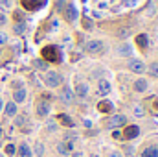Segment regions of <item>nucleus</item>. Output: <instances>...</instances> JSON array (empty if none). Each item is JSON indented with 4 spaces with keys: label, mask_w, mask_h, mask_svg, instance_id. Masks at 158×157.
Returning a JSON list of instances; mask_svg holds the SVG:
<instances>
[{
    "label": "nucleus",
    "mask_w": 158,
    "mask_h": 157,
    "mask_svg": "<svg viewBox=\"0 0 158 157\" xmlns=\"http://www.w3.org/2000/svg\"><path fill=\"white\" fill-rule=\"evenodd\" d=\"M119 54L121 56H131L132 54V48L129 44H123V46H119Z\"/></svg>",
    "instance_id": "22"
},
{
    "label": "nucleus",
    "mask_w": 158,
    "mask_h": 157,
    "mask_svg": "<svg viewBox=\"0 0 158 157\" xmlns=\"http://www.w3.org/2000/svg\"><path fill=\"white\" fill-rule=\"evenodd\" d=\"M103 46H105V44H103L101 41H90V43H86V52L98 56V54L103 52Z\"/></svg>",
    "instance_id": "5"
},
{
    "label": "nucleus",
    "mask_w": 158,
    "mask_h": 157,
    "mask_svg": "<svg viewBox=\"0 0 158 157\" xmlns=\"http://www.w3.org/2000/svg\"><path fill=\"white\" fill-rule=\"evenodd\" d=\"M72 150H74V142H59L57 144V152L61 155H68Z\"/></svg>",
    "instance_id": "10"
},
{
    "label": "nucleus",
    "mask_w": 158,
    "mask_h": 157,
    "mask_svg": "<svg viewBox=\"0 0 158 157\" xmlns=\"http://www.w3.org/2000/svg\"><path fill=\"white\" fill-rule=\"evenodd\" d=\"M48 4V0H22V6L28 11H39L40 7H44Z\"/></svg>",
    "instance_id": "3"
},
{
    "label": "nucleus",
    "mask_w": 158,
    "mask_h": 157,
    "mask_svg": "<svg viewBox=\"0 0 158 157\" xmlns=\"http://www.w3.org/2000/svg\"><path fill=\"white\" fill-rule=\"evenodd\" d=\"M35 67H37V69H40V70H46V69H48V65H46L42 59H37V61H35Z\"/></svg>",
    "instance_id": "26"
},
{
    "label": "nucleus",
    "mask_w": 158,
    "mask_h": 157,
    "mask_svg": "<svg viewBox=\"0 0 158 157\" xmlns=\"http://www.w3.org/2000/svg\"><path fill=\"white\" fill-rule=\"evenodd\" d=\"M76 139H77L76 133H66V135H64V142H74Z\"/></svg>",
    "instance_id": "25"
},
{
    "label": "nucleus",
    "mask_w": 158,
    "mask_h": 157,
    "mask_svg": "<svg viewBox=\"0 0 158 157\" xmlns=\"http://www.w3.org/2000/svg\"><path fill=\"white\" fill-rule=\"evenodd\" d=\"M109 157H121V154H119V152H110Z\"/></svg>",
    "instance_id": "31"
},
{
    "label": "nucleus",
    "mask_w": 158,
    "mask_h": 157,
    "mask_svg": "<svg viewBox=\"0 0 158 157\" xmlns=\"http://www.w3.org/2000/svg\"><path fill=\"white\" fill-rule=\"evenodd\" d=\"M134 115L136 117H143V107H134Z\"/></svg>",
    "instance_id": "29"
},
{
    "label": "nucleus",
    "mask_w": 158,
    "mask_h": 157,
    "mask_svg": "<svg viewBox=\"0 0 158 157\" xmlns=\"http://www.w3.org/2000/svg\"><path fill=\"white\" fill-rule=\"evenodd\" d=\"M136 44H138L140 48H147V44H149L147 35H145V34H138V35H136Z\"/></svg>",
    "instance_id": "19"
},
{
    "label": "nucleus",
    "mask_w": 158,
    "mask_h": 157,
    "mask_svg": "<svg viewBox=\"0 0 158 157\" xmlns=\"http://www.w3.org/2000/svg\"><path fill=\"white\" fill-rule=\"evenodd\" d=\"M59 122L63 124V126H66V128H74V120L68 117V115H59Z\"/></svg>",
    "instance_id": "21"
},
{
    "label": "nucleus",
    "mask_w": 158,
    "mask_h": 157,
    "mask_svg": "<svg viewBox=\"0 0 158 157\" xmlns=\"http://www.w3.org/2000/svg\"><path fill=\"white\" fill-rule=\"evenodd\" d=\"M24 122H26V117H17V120H15L17 126H24Z\"/></svg>",
    "instance_id": "28"
},
{
    "label": "nucleus",
    "mask_w": 158,
    "mask_h": 157,
    "mask_svg": "<svg viewBox=\"0 0 158 157\" xmlns=\"http://www.w3.org/2000/svg\"><path fill=\"white\" fill-rule=\"evenodd\" d=\"M149 74H151L153 78H158V63H153V65L149 67Z\"/></svg>",
    "instance_id": "24"
},
{
    "label": "nucleus",
    "mask_w": 158,
    "mask_h": 157,
    "mask_svg": "<svg viewBox=\"0 0 158 157\" xmlns=\"http://www.w3.org/2000/svg\"><path fill=\"white\" fill-rule=\"evenodd\" d=\"M4 152H6V155L13 157V155H15V152H17V148H15V146H13V144H7V146H6V150H4Z\"/></svg>",
    "instance_id": "23"
},
{
    "label": "nucleus",
    "mask_w": 158,
    "mask_h": 157,
    "mask_svg": "<svg viewBox=\"0 0 158 157\" xmlns=\"http://www.w3.org/2000/svg\"><path fill=\"white\" fill-rule=\"evenodd\" d=\"M19 155H20V157H33V154H31L30 146H28L26 142H22V144L19 146Z\"/></svg>",
    "instance_id": "16"
},
{
    "label": "nucleus",
    "mask_w": 158,
    "mask_h": 157,
    "mask_svg": "<svg viewBox=\"0 0 158 157\" xmlns=\"http://www.w3.org/2000/svg\"><path fill=\"white\" fill-rule=\"evenodd\" d=\"M44 81H46V85H48V87H52V89H53V87H59V85H61L63 78H61V74H57V72L50 70V72H46Z\"/></svg>",
    "instance_id": "2"
},
{
    "label": "nucleus",
    "mask_w": 158,
    "mask_h": 157,
    "mask_svg": "<svg viewBox=\"0 0 158 157\" xmlns=\"http://www.w3.org/2000/svg\"><path fill=\"white\" fill-rule=\"evenodd\" d=\"M35 154H37V155H42V154H44V146H42V144H40V142H37V144H35Z\"/></svg>",
    "instance_id": "27"
},
{
    "label": "nucleus",
    "mask_w": 158,
    "mask_h": 157,
    "mask_svg": "<svg viewBox=\"0 0 158 157\" xmlns=\"http://www.w3.org/2000/svg\"><path fill=\"white\" fill-rule=\"evenodd\" d=\"M98 109H99L101 113H110V111H112V104H110V102H107V100H103V102H99Z\"/></svg>",
    "instance_id": "20"
},
{
    "label": "nucleus",
    "mask_w": 158,
    "mask_h": 157,
    "mask_svg": "<svg viewBox=\"0 0 158 157\" xmlns=\"http://www.w3.org/2000/svg\"><path fill=\"white\" fill-rule=\"evenodd\" d=\"M0 109H2V100H0Z\"/></svg>",
    "instance_id": "34"
},
{
    "label": "nucleus",
    "mask_w": 158,
    "mask_h": 157,
    "mask_svg": "<svg viewBox=\"0 0 158 157\" xmlns=\"http://www.w3.org/2000/svg\"><path fill=\"white\" fill-rule=\"evenodd\" d=\"M15 32H24V24H17L15 26Z\"/></svg>",
    "instance_id": "30"
},
{
    "label": "nucleus",
    "mask_w": 158,
    "mask_h": 157,
    "mask_svg": "<svg viewBox=\"0 0 158 157\" xmlns=\"http://www.w3.org/2000/svg\"><path fill=\"white\" fill-rule=\"evenodd\" d=\"M77 17H79V13H77V9H76V6L74 4H66V7H64V19L68 22H74Z\"/></svg>",
    "instance_id": "6"
},
{
    "label": "nucleus",
    "mask_w": 158,
    "mask_h": 157,
    "mask_svg": "<svg viewBox=\"0 0 158 157\" xmlns=\"http://www.w3.org/2000/svg\"><path fill=\"white\" fill-rule=\"evenodd\" d=\"M24 100H26V89H17L13 92V102L15 104H22Z\"/></svg>",
    "instance_id": "14"
},
{
    "label": "nucleus",
    "mask_w": 158,
    "mask_h": 157,
    "mask_svg": "<svg viewBox=\"0 0 158 157\" xmlns=\"http://www.w3.org/2000/svg\"><path fill=\"white\" fill-rule=\"evenodd\" d=\"M145 89H147V81L143 78H138L134 81V91L136 92H145Z\"/></svg>",
    "instance_id": "15"
},
{
    "label": "nucleus",
    "mask_w": 158,
    "mask_h": 157,
    "mask_svg": "<svg viewBox=\"0 0 158 157\" xmlns=\"http://www.w3.org/2000/svg\"><path fill=\"white\" fill-rule=\"evenodd\" d=\"M6 43V34H0V44H4Z\"/></svg>",
    "instance_id": "32"
},
{
    "label": "nucleus",
    "mask_w": 158,
    "mask_h": 157,
    "mask_svg": "<svg viewBox=\"0 0 158 157\" xmlns=\"http://www.w3.org/2000/svg\"><path fill=\"white\" fill-rule=\"evenodd\" d=\"M6 115L7 117H17V104L15 102H7L6 104Z\"/></svg>",
    "instance_id": "18"
},
{
    "label": "nucleus",
    "mask_w": 158,
    "mask_h": 157,
    "mask_svg": "<svg viewBox=\"0 0 158 157\" xmlns=\"http://www.w3.org/2000/svg\"><path fill=\"white\" fill-rule=\"evenodd\" d=\"M48 113H50V105H48V102L40 100L39 104H37V115H39V117H46Z\"/></svg>",
    "instance_id": "13"
},
{
    "label": "nucleus",
    "mask_w": 158,
    "mask_h": 157,
    "mask_svg": "<svg viewBox=\"0 0 158 157\" xmlns=\"http://www.w3.org/2000/svg\"><path fill=\"white\" fill-rule=\"evenodd\" d=\"M129 69H131L132 72H136V74H142V72L145 70V65H143L140 59H132V61H129Z\"/></svg>",
    "instance_id": "8"
},
{
    "label": "nucleus",
    "mask_w": 158,
    "mask_h": 157,
    "mask_svg": "<svg viewBox=\"0 0 158 157\" xmlns=\"http://www.w3.org/2000/svg\"><path fill=\"white\" fill-rule=\"evenodd\" d=\"M42 57L52 61V63H59L61 61V50L57 46H46V48H42Z\"/></svg>",
    "instance_id": "1"
},
{
    "label": "nucleus",
    "mask_w": 158,
    "mask_h": 157,
    "mask_svg": "<svg viewBox=\"0 0 158 157\" xmlns=\"http://www.w3.org/2000/svg\"><path fill=\"white\" fill-rule=\"evenodd\" d=\"M76 94H77L79 98H85V96L88 94V85H86L85 81H77V85H76Z\"/></svg>",
    "instance_id": "11"
},
{
    "label": "nucleus",
    "mask_w": 158,
    "mask_h": 157,
    "mask_svg": "<svg viewBox=\"0 0 158 157\" xmlns=\"http://www.w3.org/2000/svg\"><path fill=\"white\" fill-rule=\"evenodd\" d=\"M109 92H110V83H109L107 79H99V81H98V94L105 96V94H109Z\"/></svg>",
    "instance_id": "9"
},
{
    "label": "nucleus",
    "mask_w": 158,
    "mask_h": 157,
    "mask_svg": "<svg viewBox=\"0 0 158 157\" xmlns=\"http://www.w3.org/2000/svg\"><path fill=\"white\" fill-rule=\"evenodd\" d=\"M140 157H158V146H149V148H145Z\"/></svg>",
    "instance_id": "17"
},
{
    "label": "nucleus",
    "mask_w": 158,
    "mask_h": 157,
    "mask_svg": "<svg viewBox=\"0 0 158 157\" xmlns=\"http://www.w3.org/2000/svg\"><path fill=\"white\" fill-rule=\"evenodd\" d=\"M140 135V128L138 126H127L125 129H123V139H134V137H138Z\"/></svg>",
    "instance_id": "7"
},
{
    "label": "nucleus",
    "mask_w": 158,
    "mask_h": 157,
    "mask_svg": "<svg viewBox=\"0 0 158 157\" xmlns=\"http://www.w3.org/2000/svg\"><path fill=\"white\" fill-rule=\"evenodd\" d=\"M4 22H6V17H4V15L0 13V24H4Z\"/></svg>",
    "instance_id": "33"
},
{
    "label": "nucleus",
    "mask_w": 158,
    "mask_h": 157,
    "mask_svg": "<svg viewBox=\"0 0 158 157\" xmlns=\"http://www.w3.org/2000/svg\"><path fill=\"white\" fill-rule=\"evenodd\" d=\"M61 100H63L64 104H72V100H74V92H72L70 87H64V89H63V92H61Z\"/></svg>",
    "instance_id": "12"
},
{
    "label": "nucleus",
    "mask_w": 158,
    "mask_h": 157,
    "mask_svg": "<svg viewBox=\"0 0 158 157\" xmlns=\"http://www.w3.org/2000/svg\"><path fill=\"white\" fill-rule=\"evenodd\" d=\"M125 122H127V118L123 117V115H112L107 120V128L114 129V128H119V126H125Z\"/></svg>",
    "instance_id": "4"
}]
</instances>
